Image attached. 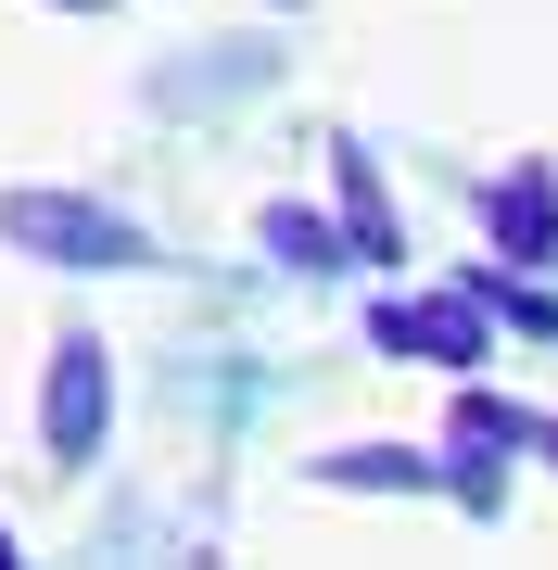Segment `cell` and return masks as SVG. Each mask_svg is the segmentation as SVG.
I'll use <instances>...</instances> for the list:
<instances>
[{
	"label": "cell",
	"instance_id": "cell-4",
	"mask_svg": "<svg viewBox=\"0 0 558 570\" xmlns=\"http://www.w3.org/2000/svg\"><path fill=\"white\" fill-rule=\"evenodd\" d=\"M496 242H508V254H533V266H558V216H546V178H508V190H496Z\"/></svg>",
	"mask_w": 558,
	"mask_h": 570
},
{
	"label": "cell",
	"instance_id": "cell-8",
	"mask_svg": "<svg viewBox=\"0 0 558 570\" xmlns=\"http://www.w3.org/2000/svg\"><path fill=\"white\" fill-rule=\"evenodd\" d=\"M0 558H13V532H0Z\"/></svg>",
	"mask_w": 558,
	"mask_h": 570
},
{
	"label": "cell",
	"instance_id": "cell-5",
	"mask_svg": "<svg viewBox=\"0 0 558 570\" xmlns=\"http://www.w3.org/2000/svg\"><path fill=\"white\" fill-rule=\"evenodd\" d=\"M343 216H355V254H393V216H381V178H369V153H343Z\"/></svg>",
	"mask_w": 558,
	"mask_h": 570
},
{
	"label": "cell",
	"instance_id": "cell-7",
	"mask_svg": "<svg viewBox=\"0 0 558 570\" xmlns=\"http://www.w3.org/2000/svg\"><path fill=\"white\" fill-rule=\"evenodd\" d=\"M63 13H102V0H63Z\"/></svg>",
	"mask_w": 558,
	"mask_h": 570
},
{
	"label": "cell",
	"instance_id": "cell-1",
	"mask_svg": "<svg viewBox=\"0 0 558 570\" xmlns=\"http://www.w3.org/2000/svg\"><path fill=\"white\" fill-rule=\"evenodd\" d=\"M0 228H13L26 254H51V266H140V216H115V204H89V190H13L0 204Z\"/></svg>",
	"mask_w": 558,
	"mask_h": 570
},
{
	"label": "cell",
	"instance_id": "cell-2",
	"mask_svg": "<svg viewBox=\"0 0 558 570\" xmlns=\"http://www.w3.org/2000/svg\"><path fill=\"white\" fill-rule=\"evenodd\" d=\"M39 431H51L63 469L102 456V343H89V330H63V355H51V381H39Z\"/></svg>",
	"mask_w": 558,
	"mask_h": 570
},
{
	"label": "cell",
	"instance_id": "cell-6",
	"mask_svg": "<svg viewBox=\"0 0 558 570\" xmlns=\"http://www.w3.org/2000/svg\"><path fill=\"white\" fill-rule=\"evenodd\" d=\"M267 242H280L292 266H343V228H331V216H305V204H280V216H267Z\"/></svg>",
	"mask_w": 558,
	"mask_h": 570
},
{
	"label": "cell",
	"instance_id": "cell-3",
	"mask_svg": "<svg viewBox=\"0 0 558 570\" xmlns=\"http://www.w3.org/2000/svg\"><path fill=\"white\" fill-rule=\"evenodd\" d=\"M369 343L381 355H419V367H457V355H482V305H470V292H444V305H381Z\"/></svg>",
	"mask_w": 558,
	"mask_h": 570
},
{
	"label": "cell",
	"instance_id": "cell-9",
	"mask_svg": "<svg viewBox=\"0 0 558 570\" xmlns=\"http://www.w3.org/2000/svg\"><path fill=\"white\" fill-rule=\"evenodd\" d=\"M280 13H292V0H280Z\"/></svg>",
	"mask_w": 558,
	"mask_h": 570
}]
</instances>
